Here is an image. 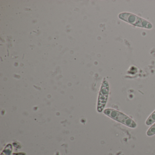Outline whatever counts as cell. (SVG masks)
<instances>
[{"label": "cell", "mask_w": 155, "mask_h": 155, "mask_svg": "<svg viewBox=\"0 0 155 155\" xmlns=\"http://www.w3.org/2000/svg\"><path fill=\"white\" fill-rule=\"evenodd\" d=\"M103 113L112 119L123 124L129 127L135 128L137 127V124L133 120L124 113L116 110L110 108L106 109L103 110Z\"/></svg>", "instance_id": "cell-1"}, {"label": "cell", "mask_w": 155, "mask_h": 155, "mask_svg": "<svg viewBox=\"0 0 155 155\" xmlns=\"http://www.w3.org/2000/svg\"><path fill=\"white\" fill-rule=\"evenodd\" d=\"M119 18L133 26L146 29H151V23L146 20L128 12H122L118 16Z\"/></svg>", "instance_id": "cell-2"}, {"label": "cell", "mask_w": 155, "mask_h": 155, "mask_svg": "<svg viewBox=\"0 0 155 155\" xmlns=\"http://www.w3.org/2000/svg\"><path fill=\"white\" fill-rule=\"evenodd\" d=\"M109 87L107 81H103L100 90L97 105V111L101 113L104 110L108 97Z\"/></svg>", "instance_id": "cell-3"}, {"label": "cell", "mask_w": 155, "mask_h": 155, "mask_svg": "<svg viewBox=\"0 0 155 155\" xmlns=\"http://www.w3.org/2000/svg\"><path fill=\"white\" fill-rule=\"evenodd\" d=\"M155 122V110L149 117L146 121V124L148 126L152 125Z\"/></svg>", "instance_id": "cell-4"}, {"label": "cell", "mask_w": 155, "mask_h": 155, "mask_svg": "<svg viewBox=\"0 0 155 155\" xmlns=\"http://www.w3.org/2000/svg\"><path fill=\"white\" fill-rule=\"evenodd\" d=\"M147 135L148 136H152L155 134V123L152 125L148 130L147 132Z\"/></svg>", "instance_id": "cell-5"}]
</instances>
